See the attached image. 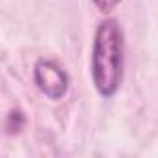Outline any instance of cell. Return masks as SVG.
Returning <instances> with one entry per match:
<instances>
[{
  "label": "cell",
  "instance_id": "1",
  "mask_svg": "<svg viewBox=\"0 0 158 158\" xmlns=\"http://www.w3.org/2000/svg\"><path fill=\"white\" fill-rule=\"evenodd\" d=\"M125 37L115 19L99 23L91 47V80L101 97L110 99L123 82Z\"/></svg>",
  "mask_w": 158,
  "mask_h": 158
},
{
  "label": "cell",
  "instance_id": "2",
  "mask_svg": "<svg viewBox=\"0 0 158 158\" xmlns=\"http://www.w3.org/2000/svg\"><path fill=\"white\" fill-rule=\"evenodd\" d=\"M34 82L37 89L50 101H60L69 89V74L54 60H37L34 65Z\"/></svg>",
  "mask_w": 158,
  "mask_h": 158
},
{
  "label": "cell",
  "instance_id": "4",
  "mask_svg": "<svg viewBox=\"0 0 158 158\" xmlns=\"http://www.w3.org/2000/svg\"><path fill=\"white\" fill-rule=\"evenodd\" d=\"M91 2L95 4V8H97L99 11H102V13H110V11H114V10L119 6L121 0H91Z\"/></svg>",
  "mask_w": 158,
  "mask_h": 158
},
{
  "label": "cell",
  "instance_id": "3",
  "mask_svg": "<svg viewBox=\"0 0 158 158\" xmlns=\"http://www.w3.org/2000/svg\"><path fill=\"white\" fill-rule=\"evenodd\" d=\"M26 125V115L21 108H15L6 117V132L8 134H19Z\"/></svg>",
  "mask_w": 158,
  "mask_h": 158
}]
</instances>
